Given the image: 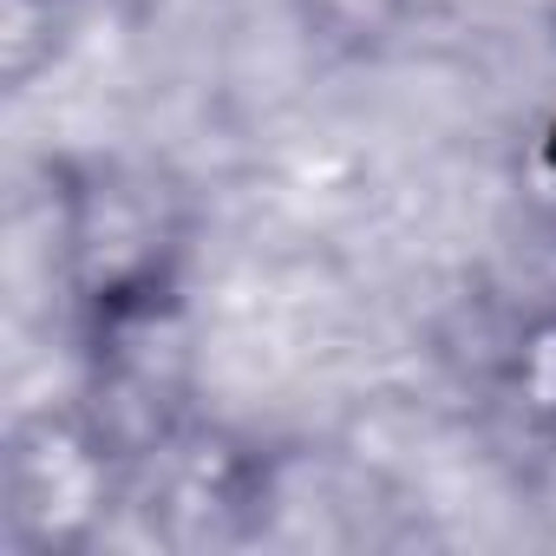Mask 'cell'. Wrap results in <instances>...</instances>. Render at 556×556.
<instances>
[{
	"instance_id": "cell-1",
	"label": "cell",
	"mask_w": 556,
	"mask_h": 556,
	"mask_svg": "<svg viewBox=\"0 0 556 556\" xmlns=\"http://www.w3.org/2000/svg\"><path fill=\"white\" fill-rule=\"evenodd\" d=\"M47 236L53 289L66 295L79 341L184 308L197 203L170 170L138 157L60 151L47 164Z\"/></svg>"
},
{
	"instance_id": "cell-2",
	"label": "cell",
	"mask_w": 556,
	"mask_h": 556,
	"mask_svg": "<svg viewBox=\"0 0 556 556\" xmlns=\"http://www.w3.org/2000/svg\"><path fill=\"white\" fill-rule=\"evenodd\" d=\"M131 517V452L73 393L34 406L8 432L0 465V536L21 556H86Z\"/></svg>"
},
{
	"instance_id": "cell-3",
	"label": "cell",
	"mask_w": 556,
	"mask_h": 556,
	"mask_svg": "<svg viewBox=\"0 0 556 556\" xmlns=\"http://www.w3.org/2000/svg\"><path fill=\"white\" fill-rule=\"evenodd\" d=\"M289 458L210 419L190 413L177 432L144 445L131 458V517L164 549H223L262 536L268 510L282 504Z\"/></svg>"
},
{
	"instance_id": "cell-4",
	"label": "cell",
	"mask_w": 556,
	"mask_h": 556,
	"mask_svg": "<svg viewBox=\"0 0 556 556\" xmlns=\"http://www.w3.org/2000/svg\"><path fill=\"white\" fill-rule=\"evenodd\" d=\"M491 393L530 445L556 452V302H536L504 328L491 361Z\"/></svg>"
},
{
	"instance_id": "cell-5",
	"label": "cell",
	"mask_w": 556,
	"mask_h": 556,
	"mask_svg": "<svg viewBox=\"0 0 556 556\" xmlns=\"http://www.w3.org/2000/svg\"><path fill=\"white\" fill-rule=\"evenodd\" d=\"M289 8H295V27L315 53L361 66V60H380L387 47H400L419 0H289Z\"/></svg>"
},
{
	"instance_id": "cell-6",
	"label": "cell",
	"mask_w": 556,
	"mask_h": 556,
	"mask_svg": "<svg viewBox=\"0 0 556 556\" xmlns=\"http://www.w3.org/2000/svg\"><path fill=\"white\" fill-rule=\"evenodd\" d=\"M60 8H73V0H60Z\"/></svg>"
}]
</instances>
